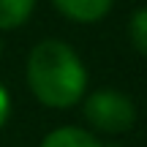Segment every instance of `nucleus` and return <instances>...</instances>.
I'll return each mask as SVG.
<instances>
[{"label":"nucleus","instance_id":"obj_1","mask_svg":"<svg viewBox=\"0 0 147 147\" xmlns=\"http://www.w3.org/2000/svg\"><path fill=\"white\" fill-rule=\"evenodd\" d=\"M27 84L44 106L68 109L82 101L87 71L68 44L49 38L36 44L27 57Z\"/></svg>","mask_w":147,"mask_h":147},{"label":"nucleus","instance_id":"obj_2","mask_svg":"<svg viewBox=\"0 0 147 147\" xmlns=\"http://www.w3.org/2000/svg\"><path fill=\"white\" fill-rule=\"evenodd\" d=\"M84 117L95 131L123 134L136 123V106L120 90H95L84 101Z\"/></svg>","mask_w":147,"mask_h":147},{"label":"nucleus","instance_id":"obj_3","mask_svg":"<svg viewBox=\"0 0 147 147\" xmlns=\"http://www.w3.org/2000/svg\"><path fill=\"white\" fill-rule=\"evenodd\" d=\"M52 3L65 19L79 22V25H93L112 11L115 0H52Z\"/></svg>","mask_w":147,"mask_h":147},{"label":"nucleus","instance_id":"obj_4","mask_svg":"<svg viewBox=\"0 0 147 147\" xmlns=\"http://www.w3.org/2000/svg\"><path fill=\"white\" fill-rule=\"evenodd\" d=\"M41 147H104V144H101L93 134H87L84 128L65 125V128L52 131V134L41 142Z\"/></svg>","mask_w":147,"mask_h":147},{"label":"nucleus","instance_id":"obj_5","mask_svg":"<svg viewBox=\"0 0 147 147\" xmlns=\"http://www.w3.org/2000/svg\"><path fill=\"white\" fill-rule=\"evenodd\" d=\"M36 0H0V30H14L30 19Z\"/></svg>","mask_w":147,"mask_h":147},{"label":"nucleus","instance_id":"obj_6","mask_svg":"<svg viewBox=\"0 0 147 147\" xmlns=\"http://www.w3.org/2000/svg\"><path fill=\"white\" fill-rule=\"evenodd\" d=\"M128 36L131 44L139 49L142 55H147V8H139L128 22Z\"/></svg>","mask_w":147,"mask_h":147},{"label":"nucleus","instance_id":"obj_7","mask_svg":"<svg viewBox=\"0 0 147 147\" xmlns=\"http://www.w3.org/2000/svg\"><path fill=\"white\" fill-rule=\"evenodd\" d=\"M8 115H11V98H8V90H5L3 82H0V128L5 125Z\"/></svg>","mask_w":147,"mask_h":147},{"label":"nucleus","instance_id":"obj_8","mask_svg":"<svg viewBox=\"0 0 147 147\" xmlns=\"http://www.w3.org/2000/svg\"><path fill=\"white\" fill-rule=\"evenodd\" d=\"M0 55H3V41H0Z\"/></svg>","mask_w":147,"mask_h":147}]
</instances>
